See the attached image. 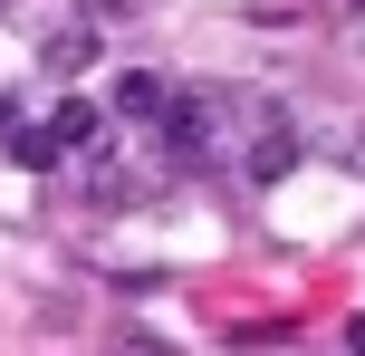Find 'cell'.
Masks as SVG:
<instances>
[{
	"mask_svg": "<svg viewBox=\"0 0 365 356\" xmlns=\"http://www.w3.org/2000/svg\"><path fill=\"white\" fill-rule=\"evenodd\" d=\"M298 154H308V135H298L289 116H269V126L250 135V183H279V173H289Z\"/></svg>",
	"mask_w": 365,
	"mask_h": 356,
	"instance_id": "1",
	"label": "cell"
},
{
	"mask_svg": "<svg viewBox=\"0 0 365 356\" xmlns=\"http://www.w3.org/2000/svg\"><path fill=\"white\" fill-rule=\"evenodd\" d=\"M173 96H182V87H164V77H145V68H125V77H115V116H125V126H154V116H173Z\"/></svg>",
	"mask_w": 365,
	"mask_h": 356,
	"instance_id": "2",
	"label": "cell"
},
{
	"mask_svg": "<svg viewBox=\"0 0 365 356\" xmlns=\"http://www.w3.org/2000/svg\"><path fill=\"white\" fill-rule=\"evenodd\" d=\"M164 145H173V154H202V145H212V96H173Z\"/></svg>",
	"mask_w": 365,
	"mask_h": 356,
	"instance_id": "3",
	"label": "cell"
},
{
	"mask_svg": "<svg viewBox=\"0 0 365 356\" xmlns=\"http://www.w3.org/2000/svg\"><path fill=\"white\" fill-rule=\"evenodd\" d=\"M96 126H106V116H96L87 96H68V106L48 116V135H58V154H68V145H96Z\"/></svg>",
	"mask_w": 365,
	"mask_h": 356,
	"instance_id": "4",
	"label": "cell"
},
{
	"mask_svg": "<svg viewBox=\"0 0 365 356\" xmlns=\"http://www.w3.org/2000/svg\"><path fill=\"white\" fill-rule=\"evenodd\" d=\"M87 58H96V29H58L48 39V77H87Z\"/></svg>",
	"mask_w": 365,
	"mask_h": 356,
	"instance_id": "5",
	"label": "cell"
},
{
	"mask_svg": "<svg viewBox=\"0 0 365 356\" xmlns=\"http://www.w3.org/2000/svg\"><path fill=\"white\" fill-rule=\"evenodd\" d=\"M10 135H19V106H10V96H0V145H10Z\"/></svg>",
	"mask_w": 365,
	"mask_h": 356,
	"instance_id": "6",
	"label": "cell"
},
{
	"mask_svg": "<svg viewBox=\"0 0 365 356\" xmlns=\"http://www.w3.org/2000/svg\"><path fill=\"white\" fill-rule=\"evenodd\" d=\"M356 10H365V0H356Z\"/></svg>",
	"mask_w": 365,
	"mask_h": 356,
	"instance_id": "7",
	"label": "cell"
}]
</instances>
